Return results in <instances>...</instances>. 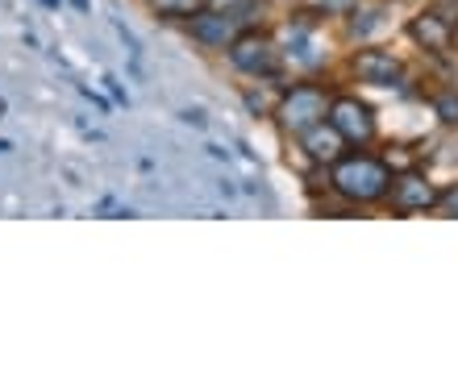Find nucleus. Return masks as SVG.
Segmentation results:
<instances>
[{
  "instance_id": "7ed1b4c3",
  "label": "nucleus",
  "mask_w": 458,
  "mask_h": 366,
  "mask_svg": "<svg viewBox=\"0 0 458 366\" xmlns=\"http://www.w3.org/2000/svg\"><path fill=\"white\" fill-rule=\"evenodd\" d=\"M229 62L246 75H276V42L267 34H238L229 42Z\"/></svg>"
},
{
  "instance_id": "39448f33",
  "label": "nucleus",
  "mask_w": 458,
  "mask_h": 366,
  "mask_svg": "<svg viewBox=\"0 0 458 366\" xmlns=\"http://www.w3.org/2000/svg\"><path fill=\"white\" fill-rule=\"evenodd\" d=\"M238 25L242 17L233 9H217V12H196L192 21V37L205 42V46H229L238 37Z\"/></svg>"
},
{
  "instance_id": "20e7f679",
  "label": "nucleus",
  "mask_w": 458,
  "mask_h": 366,
  "mask_svg": "<svg viewBox=\"0 0 458 366\" xmlns=\"http://www.w3.org/2000/svg\"><path fill=\"white\" fill-rule=\"evenodd\" d=\"M329 125L338 129L346 142H371L375 137V117L367 104H359L354 96H338L334 104H329Z\"/></svg>"
},
{
  "instance_id": "ddd939ff",
  "label": "nucleus",
  "mask_w": 458,
  "mask_h": 366,
  "mask_svg": "<svg viewBox=\"0 0 458 366\" xmlns=\"http://www.w3.org/2000/svg\"><path fill=\"white\" fill-rule=\"evenodd\" d=\"M217 9H238V4H250V0H213Z\"/></svg>"
},
{
  "instance_id": "f257e3e1",
  "label": "nucleus",
  "mask_w": 458,
  "mask_h": 366,
  "mask_svg": "<svg viewBox=\"0 0 458 366\" xmlns=\"http://www.w3.org/2000/svg\"><path fill=\"white\" fill-rule=\"evenodd\" d=\"M329 183H334V192L350 204H375V200H384L392 192V171H387L379 159H338L334 162V171H329Z\"/></svg>"
},
{
  "instance_id": "6e6552de",
  "label": "nucleus",
  "mask_w": 458,
  "mask_h": 366,
  "mask_svg": "<svg viewBox=\"0 0 458 366\" xmlns=\"http://www.w3.org/2000/svg\"><path fill=\"white\" fill-rule=\"evenodd\" d=\"M304 150H309V159L313 162H338L342 159V146H346V137L334 129V125H313V129H304Z\"/></svg>"
},
{
  "instance_id": "f8f14e48",
  "label": "nucleus",
  "mask_w": 458,
  "mask_h": 366,
  "mask_svg": "<svg viewBox=\"0 0 458 366\" xmlns=\"http://www.w3.org/2000/svg\"><path fill=\"white\" fill-rule=\"evenodd\" d=\"M442 204H446V212H450V217H458V187H450V192L442 195Z\"/></svg>"
},
{
  "instance_id": "9d476101",
  "label": "nucleus",
  "mask_w": 458,
  "mask_h": 366,
  "mask_svg": "<svg viewBox=\"0 0 458 366\" xmlns=\"http://www.w3.org/2000/svg\"><path fill=\"white\" fill-rule=\"evenodd\" d=\"M150 9L158 17H196V12L205 9V0H150Z\"/></svg>"
},
{
  "instance_id": "1a4fd4ad",
  "label": "nucleus",
  "mask_w": 458,
  "mask_h": 366,
  "mask_svg": "<svg viewBox=\"0 0 458 366\" xmlns=\"http://www.w3.org/2000/svg\"><path fill=\"white\" fill-rule=\"evenodd\" d=\"M409 34L417 37L425 50H446L450 46V25H446V17H437V12H421V17H412Z\"/></svg>"
},
{
  "instance_id": "f03ea898",
  "label": "nucleus",
  "mask_w": 458,
  "mask_h": 366,
  "mask_svg": "<svg viewBox=\"0 0 458 366\" xmlns=\"http://www.w3.org/2000/svg\"><path fill=\"white\" fill-rule=\"evenodd\" d=\"M326 92L313 84H301V87H292L288 96L279 100V125L284 129H292V134H304V129H313V125L326 121Z\"/></svg>"
},
{
  "instance_id": "423d86ee",
  "label": "nucleus",
  "mask_w": 458,
  "mask_h": 366,
  "mask_svg": "<svg viewBox=\"0 0 458 366\" xmlns=\"http://www.w3.org/2000/svg\"><path fill=\"white\" fill-rule=\"evenodd\" d=\"M354 71H359L362 84H375V87H396L404 79L400 59H392L384 50H362L359 59H354Z\"/></svg>"
},
{
  "instance_id": "0eeeda50",
  "label": "nucleus",
  "mask_w": 458,
  "mask_h": 366,
  "mask_svg": "<svg viewBox=\"0 0 458 366\" xmlns=\"http://www.w3.org/2000/svg\"><path fill=\"white\" fill-rule=\"evenodd\" d=\"M442 195L434 192V183H425L421 175H400L396 183H392V204L400 208V212H425V208H434Z\"/></svg>"
},
{
  "instance_id": "9b49d317",
  "label": "nucleus",
  "mask_w": 458,
  "mask_h": 366,
  "mask_svg": "<svg viewBox=\"0 0 458 366\" xmlns=\"http://www.w3.org/2000/svg\"><path fill=\"white\" fill-rule=\"evenodd\" d=\"M437 117H442V121L446 125H458V96H437Z\"/></svg>"
}]
</instances>
